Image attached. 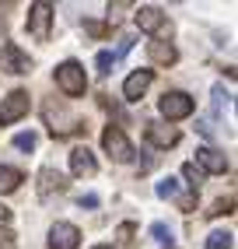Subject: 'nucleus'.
<instances>
[{
  "mask_svg": "<svg viewBox=\"0 0 238 249\" xmlns=\"http://www.w3.org/2000/svg\"><path fill=\"white\" fill-rule=\"evenodd\" d=\"M56 85L63 88V95H70V98L84 95V88H88L84 67H81L77 60H67V63H60V67H56Z\"/></svg>",
  "mask_w": 238,
  "mask_h": 249,
  "instance_id": "1",
  "label": "nucleus"
},
{
  "mask_svg": "<svg viewBox=\"0 0 238 249\" xmlns=\"http://www.w3.org/2000/svg\"><path fill=\"white\" fill-rule=\"evenodd\" d=\"M158 109H161L165 120H186V116H193L196 102H193L186 91H165L161 102H158Z\"/></svg>",
  "mask_w": 238,
  "mask_h": 249,
  "instance_id": "2",
  "label": "nucleus"
},
{
  "mask_svg": "<svg viewBox=\"0 0 238 249\" xmlns=\"http://www.w3.org/2000/svg\"><path fill=\"white\" fill-rule=\"evenodd\" d=\"M102 147H105L109 158H116V161H130L133 158V144L126 141V134L119 126H105V134H102Z\"/></svg>",
  "mask_w": 238,
  "mask_h": 249,
  "instance_id": "3",
  "label": "nucleus"
},
{
  "mask_svg": "<svg viewBox=\"0 0 238 249\" xmlns=\"http://www.w3.org/2000/svg\"><path fill=\"white\" fill-rule=\"evenodd\" d=\"M28 112V91H11L4 102H0V126H11L14 120H21Z\"/></svg>",
  "mask_w": 238,
  "mask_h": 249,
  "instance_id": "4",
  "label": "nucleus"
},
{
  "mask_svg": "<svg viewBox=\"0 0 238 249\" xmlns=\"http://www.w3.org/2000/svg\"><path fill=\"white\" fill-rule=\"evenodd\" d=\"M49 25H53V7H49V4H32V11H28V32L39 42H46L49 39Z\"/></svg>",
  "mask_w": 238,
  "mask_h": 249,
  "instance_id": "5",
  "label": "nucleus"
},
{
  "mask_svg": "<svg viewBox=\"0 0 238 249\" xmlns=\"http://www.w3.org/2000/svg\"><path fill=\"white\" fill-rule=\"evenodd\" d=\"M137 28L140 32H158V36H168V32H172V25H168L161 7H140L137 11Z\"/></svg>",
  "mask_w": 238,
  "mask_h": 249,
  "instance_id": "6",
  "label": "nucleus"
},
{
  "mask_svg": "<svg viewBox=\"0 0 238 249\" xmlns=\"http://www.w3.org/2000/svg\"><path fill=\"white\" fill-rule=\"evenodd\" d=\"M81 246V228L77 225H53V231H49V249H77Z\"/></svg>",
  "mask_w": 238,
  "mask_h": 249,
  "instance_id": "7",
  "label": "nucleus"
},
{
  "mask_svg": "<svg viewBox=\"0 0 238 249\" xmlns=\"http://www.w3.org/2000/svg\"><path fill=\"white\" fill-rule=\"evenodd\" d=\"M0 71L4 74H28V56L14 42H7L4 49H0Z\"/></svg>",
  "mask_w": 238,
  "mask_h": 249,
  "instance_id": "8",
  "label": "nucleus"
},
{
  "mask_svg": "<svg viewBox=\"0 0 238 249\" xmlns=\"http://www.w3.org/2000/svg\"><path fill=\"white\" fill-rule=\"evenodd\" d=\"M158 196H165V200H175L179 211H193V207H196V193H182L175 179H161V182H158Z\"/></svg>",
  "mask_w": 238,
  "mask_h": 249,
  "instance_id": "9",
  "label": "nucleus"
},
{
  "mask_svg": "<svg viewBox=\"0 0 238 249\" xmlns=\"http://www.w3.org/2000/svg\"><path fill=\"white\" fill-rule=\"evenodd\" d=\"M151 81H154V74H151V71H133V74L126 77V85H123L126 102H140L144 91L151 88Z\"/></svg>",
  "mask_w": 238,
  "mask_h": 249,
  "instance_id": "10",
  "label": "nucleus"
},
{
  "mask_svg": "<svg viewBox=\"0 0 238 249\" xmlns=\"http://www.w3.org/2000/svg\"><path fill=\"white\" fill-rule=\"evenodd\" d=\"M144 137H147V144H154V147H175L179 144V130L165 126V123H147Z\"/></svg>",
  "mask_w": 238,
  "mask_h": 249,
  "instance_id": "11",
  "label": "nucleus"
},
{
  "mask_svg": "<svg viewBox=\"0 0 238 249\" xmlns=\"http://www.w3.org/2000/svg\"><path fill=\"white\" fill-rule=\"evenodd\" d=\"M70 169H74V176H95L98 172L95 155L88 151V147H74L70 151Z\"/></svg>",
  "mask_w": 238,
  "mask_h": 249,
  "instance_id": "12",
  "label": "nucleus"
},
{
  "mask_svg": "<svg viewBox=\"0 0 238 249\" xmlns=\"http://www.w3.org/2000/svg\"><path fill=\"white\" fill-rule=\"evenodd\" d=\"M196 161H200L207 172H228V158L221 155L217 147H200V151H196ZM203 169H200V172H203Z\"/></svg>",
  "mask_w": 238,
  "mask_h": 249,
  "instance_id": "13",
  "label": "nucleus"
},
{
  "mask_svg": "<svg viewBox=\"0 0 238 249\" xmlns=\"http://www.w3.org/2000/svg\"><path fill=\"white\" fill-rule=\"evenodd\" d=\"M147 53H151V60H154V63H165V67H172V63L179 60V53H175V46L172 42H151L147 46Z\"/></svg>",
  "mask_w": 238,
  "mask_h": 249,
  "instance_id": "14",
  "label": "nucleus"
},
{
  "mask_svg": "<svg viewBox=\"0 0 238 249\" xmlns=\"http://www.w3.org/2000/svg\"><path fill=\"white\" fill-rule=\"evenodd\" d=\"M39 179H42V182H39V193H42V196H49L53 190L60 193V190L67 186V179H63L56 169H42V176H39Z\"/></svg>",
  "mask_w": 238,
  "mask_h": 249,
  "instance_id": "15",
  "label": "nucleus"
},
{
  "mask_svg": "<svg viewBox=\"0 0 238 249\" xmlns=\"http://www.w3.org/2000/svg\"><path fill=\"white\" fill-rule=\"evenodd\" d=\"M21 172L18 169H7V165H0V193H14V190H18L21 186Z\"/></svg>",
  "mask_w": 238,
  "mask_h": 249,
  "instance_id": "16",
  "label": "nucleus"
},
{
  "mask_svg": "<svg viewBox=\"0 0 238 249\" xmlns=\"http://www.w3.org/2000/svg\"><path fill=\"white\" fill-rule=\"evenodd\" d=\"M182 176L189 179L186 186H189L193 193H200V186H203V172H200V165H196V161H186V165H182Z\"/></svg>",
  "mask_w": 238,
  "mask_h": 249,
  "instance_id": "17",
  "label": "nucleus"
},
{
  "mask_svg": "<svg viewBox=\"0 0 238 249\" xmlns=\"http://www.w3.org/2000/svg\"><path fill=\"white\" fill-rule=\"evenodd\" d=\"M203 246H207V249H231L235 242H231V231H210Z\"/></svg>",
  "mask_w": 238,
  "mask_h": 249,
  "instance_id": "18",
  "label": "nucleus"
},
{
  "mask_svg": "<svg viewBox=\"0 0 238 249\" xmlns=\"http://www.w3.org/2000/svg\"><path fill=\"white\" fill-rule=\"evenodd\" d=\"M231 207H235V200H231V196H228V200H217L207 214H210V218H217V214H231Z\"/></svg>",
  "mask_w": 238,
  "mask_h": 249,
  "instance_id": "19",
  "label": "nucleus"
},
{
  "mask_svg": "<svg viewBox=\"0 0 238 249\" xmlns=\"http://www.w3.org/2000/svg\"><path fill=\"white\" fill-rule=\"evenodd\" d=\"M14 147H21V151H32V147H35V134H18V137H14Z\"/></svg>",
  "mask_w": 238,
  "mask_h": 249,
  "instance_id": "20",
  "label": "nucleus"
},
{
  "mask_svg": "<svg viewBox=\"0 0 238 249\" xmlns=\"http://www.w3.org/2000/svg\"><path fill=\"white\" fill-rule=\"evenodd\" d=\"M112 63H116L112 53H98V74H109V71H112Z\"/></svg>",
  "mask_w": 238,
  "mask_h": 249,
  "instance_id": "21",
  "label": "nucleus"
},
{
  "mask_svg": "<svg viewBox=\"0 0 238 249\" xmlns=\"http://www.w3.org/2000/svg\"><path fill=\"white\" fill-rule=\"evenodd\" d=\"M151 235H154L158 242H172V228H165V225H154V228H151Z\"/></svg>",
  "mask_w": 238,
  "mask_h": 249,
  "instance_id": "22",
  "label": "nucleus"
},
{
  "mask_svg": "<svg viewBox=\"0 0 238 249\" xmlns=\"http://www.w3.org/2000/svg\"><path fill=\"white\" fill-rule=\"evenodd\" d=\"M116 235H119V242H126V246H130V242H133V225H130V221H126V225H119Z\"/></svg>",
  "mask_w": 238,
  "mask_h": 249,
  "instance_id": "23",
  "label": "nucleus"
},
{
  "mask_svg": "<svg viewBox=\"0 0 238 249\" xmlns=\"http://www.w3.org/2000/svg\"><path fill=\"white\" fill-rule=\"evenodd\" d=\"M84 32H88V36H105V25H98V21H88V25H84Z\"/></svg>",
  "mask_w": 238,
  "mask_h": 249,
  "instance_id": "24",
  "label": "nucleus"
},
{
  "mask_svg": "<svg viewBox=\"0 0 238 249\" xmlns=\"http://www.w3.org/2000/svg\"><path fill=\"white\" fill-rule=\"evenodd\" d=\"M11 246H14V235H11L4 225H0V249H11Z\"/></svg>",
  "mask_w": 238,
  "mask_h": 249,
  "instance_id": "25",
  "label": "nucleus"
},
{
  "mask_svg": "<svg viewBox=\"0 0 238 249\" xmlns=\"http://www.w3.org/2000/svg\"><path fill=\"white\" fill-rule=\"evenodd\" d=\"M130 49H133V39H130V36H123V39H119V56L130 53Z\"/></svg>",
  "mask_w": 238,
  "mask_h": 249,
  "instance_id": "26",
  "label": "nucleus"
},
{
  "mask_svg": "<svg viewBox=\"0 0 238 249\" xmlns=\"http://www.w3.org/2000/svg\"><path fill=\"white\" fill-rule=\"evenodd\" d=\"M81 207H98V196L88 193V196H81Z\"/></svg>",
  "mask_w": 238,
  "mask_h": 249,
  "instance_id": "27",
  "label": "nucleus"
},
{
  "mask_svg": "<svg viewBox=\"0 0 238 249\" xmlns=\"http://www.w3.org/2000/svg\"><path fill=\"white\" fill-rule=\"evenodd\" d=\"M95 249H112V246H95Z\"/></svg>",
  "mask_w": 238,
  "mask_h": 249,
  "instance_id": "28",
  "label": "nucleus"
},
{
  "mask_svg": "<svg viewBox=\"0 0 238 249\" xmlns=\"http://www.w3.org/2000/svg\"><path fill=\"white\" fill-rule=\"evenodd\" d=\"M0 36H4V21H0Z\"/></svg>",
  "mask_w": 238,
  "mask_h": 249,
  "instance_id": "29",
  "label": "nucleus"
}]
</instances>
